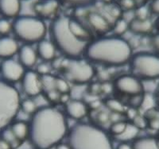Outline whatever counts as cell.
I'll return each mask as SVG.
<instances>
[{
    "label": "cell",
    "instance_id": "cell-1",
    "mask_svg": "<svg viewBox=\"0 0 159 149\" xmlns=\"http://www.w3.org/2000/svg\"><path fill=\"white\" fill-rule=\"evenodd\" d=\"M69 133L65 114L51 106L39 108L31 116L29 139L34 149H52Z\"/></svg>",
    "mask_w": 159,
    "mask_h": 149
},
{
    "label": "cell",
    "instance_id": "cell-2",
    "mask_svg": "<svg viewBox=\"0 0 159 149\" xmlns=\"http://www.w3.org/2000/svg\"><path fill=\"white\" fill-rule=\"evenodd\" d=\"M84 55L94 63L106 66H121L130 62L132 48L121 37H105L89 43Z\"/></svg>",
    "mask_w": 159,
    "mask_h": 149
},
{
    "label": "cell",
    "instance_id": "cell-3",
    "mask_svg": "<svg viewBox=\"0 0 159 149\" xmlns=\"http://www.w3.org/2000/svg\"><path fill=\"white\" fill-rule=\"evenodd\" d=\"M71 149H113L108 135L103 129L91 124L80 123L68 133Z\"/></svg>",
    "mask_w": 159,
    "mask_h": 149
},
{
    "label": "cell",
    "instance_id": "cell-4",
    "mask_svg": "<svg viewBox=\"0 0 159 149\" xmlns=\"http://www.w3.org/2000/svg\"><path fill=\"white\" fill-rule=\"evenodd\" d=\"M69 18L61 16L56 18L51 26L52 42L62 54L69 59L80 58L84 55L89 43L76 38L69 26Z\"/></svg>",
    "mask_w": 159,
    "mask_h": 149
},
{
    "label": "cell",
    "instance_id": "cell-5",
    "mask_svg": "<svg viewBox=\"0 0 159 149\" xmlns=\"http://www.w3.org/2000/svg\"><path fill=\"white\" fill-rule=\"evenodd\" d=\"M20 104L18 90L11 84L0 80V131L12 124L18 114Z\"/></svg>",
    "mask_w": 159,
    "mask_h": 149
},
{
    "label": "cell",
    "instance_id": "cell-6",
    "mask_svg": "<svg viewBox=\"0 0 159 149\" xmlns=\"http://www.w3.org/2000/svg\"><path fill=\"white\" fill-rule=\"evenodd\" d=\"M12 30L17 38L29 44L43 40L47 30L45 22L32 15L17 17L12 24Z\"/></svg>",
    "mask_w": 159,
    "mask_h": 149
},
{
    "label": "cell",
    "instance_id": "cell-7",
    "mask_svg": "<svg viewBox=\"0 0 159 149\" xmlns=\"http://www.w3.org/2000/svg\"><path fill=\"white\" fill-rule=\"evenodd\" d=\"M61 69L65 79L76 86H84L95 76V69L91 63L80 58H67V61L61 63Z\"/></svg>",
    "mask_w": 159,
    "mask_h": 149
},
{
    "label": "cell",
    "instance_id": "cell-8",
    "mask_svg": "<svg viewBox=\"0 0 159 149\" xmlns=\"http://www.w3.org/2000/svg\"><path fill=\"white\" fill-rule=\"evenodd\" d=\"M132 74L143 81L159 79V55L157 54L139 53L130 58Z\"/></svg>",
    "mask_w": 159,
    "mask_h": 149
},
{
    "label": "cell",
    "instance_id": "cell-9",
    "mask_svg": "<svg viewBox=\"0 0 159 149\" xmlns=\"http://www.w3.org/2000/svg\"><path fill=\"white\" fill-rule=\"evenodd\" d=\"M114 89L119 93L129 97L144 93L143 81L133 74H125L117 77L114 81Z\"/></svg>",
    "mask_w": 159,
    "mask_h": 149
},
{
    "label": "cell",
    "instance_id": "cell-10",
    "mask_svg": "<svg viewBox=\"0 0 159 149\" xmlns=\"http://www.w3.org/2000/svg\"><path fill=\"white\" fill-rule=\"evenodd\" d=\"M24 68L19 62L12 58L4 59L0 65V73L2 80L10 84L22 81L25 72Z\"/></svg>",
    "mask_w": 159,
    "mask_h": 149
},
{
    "label": "cell",
    "instance_id": "cell-11",
    "mask_svg": "<svg viewBox=\"0 0 159 149\" xmlns=\"http://www.w3.org/2000/svg\"><path fill=\"white\" fill-rule=\"evenodd\" d=\"M24 93L30 97H36L43 92L41 76L33 70L25 71L22 79Z\"/></svg>",
    "mask_w": 159,
    "mask_h": 149
},
{
    "label": "cell",
    "instance_id": "cell-12",
    "mask_svg": "<svg viewBox=\"0 0 159 149\" xmlns=\"http://www.w3.org/2000/svg\"><path fill=\"white\" fill-rule=\"evenodd\" d=\"M87 19L92 30L99 34H106L112 29L111 23L108 18L97 11H92L89 13Z\"/></svg>",
    "mask_w": 159,
    "mask_h": 149
},
{
    "label": "cell",
    "instance_id": "cell-13",
    "mask_svg": "<svg viewBox=\"0 0 159 149\" xmlns=\"http://www.w3.org/2000/svg\"><path fill=\"white\" fill-rule=\"evenodd\" d=\"M65 113L72 120H81L88 114L87 105L81 100H70L65 105Z\"/></svg>",
    "mask_w": 159,
    "mask_h": 149
},
{
    "label": "cell",
    "instance_id": "cell-14",
    "mask_svg": "<svg viewBox=\"0 0 159 149\" xmlns=\"http://www.w3.org/2000/svg\"><path fill=\"white\" fill-rule=\"evenodd\" d=\"M69 26L72 33L80 40L90 43L92 41V33L91 30L86 27V26L82 24L77 19L69 18Z\"/></svg>",
    "mask_w": 159,
    "mask_h": 149
},
{
    "label": "cell",
    "instance_id": "cell-15",
    "mask_svg": "<svg viewBox=\"0 0 159 149\" xmlns=\"http://www.w3.org/2000/svg\"><path fill=\"white\" fill-rule=\"evenodd\" d=\"M18 50L19 47L15 39L7 36L0 38V58H11Z\"/></svg>",
    "mask_w": 159,
    "mask_h": 149
},
{
    "label": "cell",
    "instance_id": "cell-16",
    "mask_svg": "<svg viewBox=\"0 0 159 149\" xmlns=\"http://www.w3.org/2000/svg\"><path fill=\"white\" fill-rule=\"evenodd\" d=\"M59 7L57 0H43L41 2L34 3V12L40 16L49 18L56 14Z\"/></svg>",
    "mask_w": 159,
    "mask_h": 149
},
{
    "label": "cell",
    "instance_id": "cell-17",
    "mask_svg": "<svg viewBox=\"0 0 159 149\" xmlns=\"http://www.w3.org/2000/svg\"><path fill=\"white\" fill-rule=\"evenodd\" d=\"M19 62L25 68H31L36 64L38 53L30 45H24L18 50Z\"/></svg>",
    "mask_w": 159,
    "mask_h": 149
},
{
    "label": "cell",
    "instance_id": "cell-18",
    "mask_svg": "<svg viewBox=\"0 0 159 149\" xmlns=\"http://www.w3.org/2000/svg\"><path fill=\"white\" fill-rule=\"evenodd\" d=\"M21 0H0V12L7 18H17L21 13Z\"/></svg>",
    "mask_w": 159,
    "mask_h": 149
},
{
    "label": "cell",
    "instance_id": "cell-19",
    "mask_svg": "<svg viewBox=\"0 0 159 149\" xmlns=\"http://www.w3.org/2000/svg\"><path fill=\"white\" fill-rule=\"evenodd\" d=\"M57 48L53 42L47 40H42L38 42L37 53L40 58L45 62H49L54 59L56 56Z\"/></svg>",
    "mask_w": 159,
    "mask_h": 149
},
{
    "label": "cell",
    "instance_id": "cell-20",
    "mask_svg": "<svg viewBox=\"0 0 159 149\" xmlns=\"http://www.w3.org/2000/svg\"><path fill=\"white\" fill-rule=\"evenodd\" d=\"M154 25L150 19L134 18L129 23V30L135 35H148L153 30Z\"/></svg>",
    "mask_w": 159,
    "mask_h": 149
},
{
    "label": "cell",
    "instance_id": "cell-21",
    "mask_svg": "<svg viewBox=\"0 0 159 149\" xmlns=\"http://www.w3.org/2000/svg\"><path fill=\"white\" fill-rule=\"evenodd\" d=\"M11 129L17 139L22 143H24V141L29 137V124L27 122L18 120L11 124Z\"/></svg>",
    "mask_w": 159,
    "mask_h": 149
},
{
    "label": "cell",
    "instance_id": "cell-22",
    "mask_svg": "<svg viewBox=\"0 0 159 149\" xmlns=\"http://www.w3.org/2000/svg\"><path fill=\"white\" fill-rule=\"evenodd\" d=\"M140 129L134 125L133 123H127V125L122 134L116 137V138L120 142H127L130 140H134L139 136Z\"/></svg>",
    "mask_w": 159,
    "mask_h": 149
},
{
    "label": "cell",
    "instance_id": "cell-23",
    "mask_svg": "<svg viewBox=\"0 0 159 149\" xmlns=\"http://www.w3.org/2000/svg\"><path fill=\"white\" fill-rule=\"evenodd\" d=\"M133 149H159L157 147V139L151 137L135 139L132 144Z\"/></svg>",
    "mask_w": 159,
    "mask_h": 149
},
{
    "label": "cell",
    "instance_id": "cell-24",
    "mask_svg": "<svg viewBox=\"0 0 159 149\" xmlns=\"http://www.w3.org/2000/svg\"><path fill=\"white\" fill-rule=\"evenodd\" d=\"M144 116L147 120V127L153 130H159V109H150L145 113Z\"/></svg>",
    "mask_w": 159,
    "mask_h": 149
},
{
    "label": "cell",
    "instance_id": "cell-25",
    "mask_svg": "<svg viewBox=\"0 0 159 149\" xmlns=\"http://www.w3.org/2000/svg\"><path fill=\"white\" fill-rule=\"evenodd\" d=\"M0 138L2 140H5L7 143H9L11 146H12L13 149H15L18 147V146L22 145L23 143H22L21 141L17 139V137H15L14 133L12 132V130L11 129V128H5L2 130H1V133H0Z\"/></svg>",
    "mask_w": 159,
    "mask_h": 149
},
{
    "label": "cell",
    "instance_id": "cell-26",
    "mask_svg": "<svg viewBox=\"0 0 159 149\" xmlns=\"http://www.w3.org/2000/svg\"><path fill=\"white\" fill-rule=\"evenodd\" d=\"M157 104V99H156L155 93H143V99L142 102L140 109L144 110V113L147 112L150 109L156 108Z\"/></svg>",
    "mask_w": 159,
    "mask_h": 149
},
{
    "label": "cell",
    "instance_id": "cell-27",
    "mask_svg": "<svg viewBox=\"0 0 159 149\" xmlns=\"http://www.w3.org/2000/svg\"><path fill=\"white\" fill-rule=\"evenodd\" d=\"M112 30L116 36L120 37L129 30V23L123 18H119L115 21L114 24L112 26Z\"/></svg>",
    "mask_w": 159,
    "mask_h": 149
},
{
    "label": "cell",
    "instance_id": "cell-28",
    "mask_svg": "<svg viewBox=\"0 0 159 149\" xmlns=\"http://www.w3.org/2000/svg\"><path fill=\"white\" fill-rule=\"evenodd\" d=\"M105 105L107 106L108 109H110L112 113H122L126 112V109L123 103L119 100L116 98H110L107 99L105 102Z\"/></svg>",
    "mask_w": 159,
    "mask_h": 149
},
{
    "label": "cell",
    "instance_id": "cell-29",
    "mask_svg": "<svg viewBox=\"0 0 159 149\" xmlns=\"http://www.w3.org/2000/svg\"><path fill=\"white\" fill-rule=\"evenodd\" d=\"M56 78L57 77L52 76L49 73L41 76L42 89H43L44 93L56 89Z\"/></svg>",
    "mask_w": 159,
    "mask_h": 149
},
{
    "label": "cell",
    "instance_id": "cell-30",
    "mask_svg": "<svg viewBox=\"0 0 159 149\" xmlns=\"http://www.w3.org/2000/svg\"><path fill=\"white\" fill-rule=\"evenodd\" d=\"M20 109H22V112L25 114L31 115L32 116L38 110V107L35 100H32V99H25V100L21 101Z\"/></svg>",
    "mask_w": 159,
    "mask_h": 149
},
{
    "label": "cell",
    "instance_id": "cell-31",
    "mask_svg": "<svg viewBox=\"0 0 159 149\" xmlns=\"http://www.w3.org/2000/svg\"><path fill=\"white\" fill-rule=\"evenodd\" d=\"M127 125V122L119 120V121L113 122L110 126V133H111L115 137H118L123 133Z\"/></svg>",
    "mask_w": 159,
    "mask_h": 149
},
{
    "label": "cell",
    "instance_id": "cell-32",
    "mask_svg": "<svg viewBox=\"0 0 159 149\" xmlns=\"http://www.w3.org/2000/svg\"><path fill=\"white\" fill-rule=\"evenodd\" d=\"M56 89L61 94H62V93H70L71 91L69 81L66 79L60 78V77L56 78Z\"/></svg>",
    "mask_w": 159,
    "mask_h": 149
},
{
    "label": "cell",
    "instance_id": "cell-33",
    "mask_svg": "<svg viewBox=\"0 0 159 149\" xmlns=\"http://www.w3.org/2000/svg\"><path fill=\"white\" fill-rule=\"evenodd\" d=\"M61 1L65 3L76 6L80 8H83L94 3L96 0H61Z\"/></svg>",
    "mask_w": 159,
    "mask_h": 149
},
{
    "label": "cell",
    "instance_id": "cell-34",
    "mask_svg": "<svg viewBox=\"0 0 159 149\" xmlns=\"http://www.w3.org/2000/svg\"><path fill=\"white\" fill-rule=\"evenodd\" d=\"M143 93H142V94L134 95V96H131L129 97V105H130V107L134 108V109H140L142 102H143Z\"/></svg>",
    "mask_w": 159,
    "mask_h": 149
},
{
    "label": "cell",
    "instance_id": "cell-35",
    "mask_svg": "<svg viewBox=\"0 0 159 149\" xmlns=\"http://www.w3.org/2000/svg\"><path fill=\"white\" fill-rule=\"evenodd\" d=\"M134 11H135L136 18H139V19H148L149 15L151 12L150 7H147L145 6L139 7Z\"/></svg>",
    "mask_w": 159,
    "mask_h": 149
},
{
    "label": "cell",
    "instance_id": "cell-36",
    "mask_svg": "<svg viewBox=\"0 0 159 149\" xmlns=\"http://www.w3.org/2000/svg\"><path fill=\"white\" fill-rule=\"evenodd\" d=\"M12 30V24L7 18H0V35H7Z\"/></svg>",
    "mask_w": 159,
    "mask_h": 149
},
{
    "label": "cell",
    "instance_id": "cell-37",
    "mask_svg": "<svg viewBox=\"0 0 159 149\" xmlns=\"http://www.w3.org/2000/svg\"><path fill=\"white\" fill-rule=\"evenodd\" d=\"M133 124L137 126L140 130L142 128H145L147 127V120L144 116H140L138 114L135 118L134 119Z\"/></svg>",
    "mask_w": 159,
    "mask_h": 149
},
{
    "label": "cell",
    "instance_id": "cell-38",
    "mask_svg": "<svg viewBox=\"0 0 159 149\" xmlns=\"http://www.w3.org/2000/svg\"><path fill=\"white\" fill-rule=\"evenodd\" d=\"M45 96H46V98H47V100L49 101L57 102L59 101L61 93L57 89H53V90H51V91L45 93Z\"/></svg>",
    "mask_w": 159,
    "mask_h": 149
},
{
    "label": "cell",
    "instance_id": "cell-39",
    "mask_svg": "<svg viewBox=\"0 0 159 149\" xmlns=\"http://www.w3.org/2000/svg\"><path fill=\"white\" fill-rule=\"evenodd\" d=\"M122 18H123L125 21H127L128 23L131 22L136 18L135 16V11L134 10H128V11H125L123 14H122Z\"/></svg>",
    "mask_w": 159,
    "mask_h": 149
},
{
    "label": "cell",
    "instance_id": "cell-40",
    "mask_svg": "<svg viewBox=\"0 0 159 149\" xmlns=\"http://www.w3.org/2000/svg\"><path fill=\"white\" fill-rule=\"evenodd\" d=\"M96 120L100 124H106L110 120V115L105 112H99L96 116Z\"/></svg>",
    "mask_w": 159,
    "mask_h": 149
},
{
    "label": "cell",
    "instance_id": "cell-41",
    "mask_svg": "<svg viewBox=\"0 0 159 149\" xmlns=\"http://www.w3.org/2000/svg\"><path fill=\"white\" fill-rule=\"evenodd\" d=\"M121 5L125 11H128V10H134L135 7V2L134 0H122Z\"/></svg>",
    "mask_w": 159,
    "mask_h": 149
},
{
    "label": "cell",
    "instance_id": "cell-42",
    "mask_svg": "<svg viewBox=\"0 0 159 149\" xmlns=\"http://www.w3.org/2000/svg\"><path fill=\"white\" fill-rule=\"evenodd\" d=\"M37 73H38L40 76L49 74V66H48L47 64H45V63L40 64L39 66H38V71H37Z\"/></svg>",
    "mask_w": 159,
    "mask_h": 149
},
{
    "label": "cell",
    "instance_id": "cell-43",
    "mask_svg": "<svg viewBox=\"0 0 159 149\" xmlns=\"http://www.w3.org/2000/svg\"><path fill=\"white\" fill-rule=\"evenodd\" d=\"M151 45L156 51V54L159 55V34L154 35L151 38Z\"/></svg>",
    "mask_w": 159,
    "mask_h": 149
},
{
    "label": "cell",
    "instance_id": "cell-44",
    "mask_svg": "<svg viewBox=\"0 0 159 149\" xmlns=\"http://www.w3.org/2000/svg\"><path fill=\"white\" fill-rule=\"evenodd\" d=\"M150 9L152 13L159 15V0H152Z\"/></svg>",
    "mask_w": 159,
    "mask_h": 149
},
{
    "label": "cell",
    "instance_id": "cell-45",
    "mask_svg": "<svg viewBox=\"0 0 159 149\" xmlns=\"http://www.w3.org/2000/svg\"><path fill=\"white\" fill-rule=\"evenodd\" d=\"M137 110H138V109L130 107V109H129L127 111V116H128L130 119H131V120H134V119L136 117V116L138 115Z\"/></svg>",
    "mask_w": 159,
    "mask_h": 149
},
{
    "label": "cell",
    "instance_id": "cell-46",
    "mask_svg": "<svg viewBox=\"0 0 159 149\" xmlns=\"http://www.w3.org/2000/svg\"><path fill=\"white\" fill-rule=\"evenodd\" d=\"M70 99L71 96L69 93H62V94H61V96H60L59 101L66 105V104L70 100Z\"/></svg>",
    "mask_w": 159,
    "mask_h": 149
},
{
    "label": "cell",
    "instance_id": "cell-47",
    "mask_svg": "<svg viewBox=\"0 0 159 149\" xmlns=\"http://www.w3.org/2000/svg\"><path fill=\"white\" fill-rule=\"evenodd\" d=\"M0 149H13V147L9 143L0 138Z\"/></svg>",
    "mask_w": 159,
    "mask_h": 149
},
{
    "label": "cell",
    "instance_id": "cell-48",
    "mask_svg": "<svg viewBox=\"0 0 159 149\" xmlns=\"http://www.w3.org/2000/svg\"><path fill=\"white\" fill-rule=\"evenodd\" d=\"M116 149H133L132 145H130L127 142H121L120 144L118 145Z\"/></svg>",
    "mask_w": 159,
    "mask_h": 149
},
{
    "label": "cell",
    "instance_id": "cell-49",
    "mask_svg": "<svg viewBox=\"0 0 159 149\" xmlns=\"http://www.w3.org/2000/svg\"><path fill=\"white\" fill-rule=\"evenodd\" d=\"M55 149H71L69 144H63V143H59L57 145H56Z\"/></svg>",
    "mask_w": 159,
    "mask_h": 149
},
{
    "label": "cell",
    "instance_id": "cell-50",
    "mask_svg": "<svg viewBox=\"0 0 159 149\" xmlns=\"http://www.w3.org/2000/svg\"><path fill=\"white\" fill-rule=\"evenodd\" d=\"M155 96H156V99H157V105L159 106V86H158V88H157V91H156V93H155Z\"/></svg>",
    "mask_w": 159,
    "mask_h": 149
},
{
    "label": "cell",
    "instance_id": "cell-51",
    "mask_svg": "<svg viewBox=\"0 0 159 149\" xmlns=\"http://www.w3.org/2000/svg\"><path fill=\"white\" fill-rule=\"evenodd\" d=\"M157 147L159 148V139H157Z\"/></svg>",
    "mask_w": 159,
    "mask_h": 149
},
{
    "label": "cell",
    "instance_id": "cell-52",
    "mask_svg": "<svg viewBox=\"0 0 159 149\" xmlns=\"http://www.w3.org/2000/svg\"><path fill=\"white\" fill-rule=\"evenodd\" d=\"M157 27H158V29H159V18H158V20H157Z\"/></svg>",
    "mask_w": 159,
    "mask_h": 149
},
{
    "label": "cell",
    "instance_id": "cell-53",
    "mask_svg": "<svg viewBox=\"0 0 159 149\" xmlns=\"http://www.w3.org/2000/svg\"><path fill=\"white\" fill-rule=\"evenodd\" d=\"M34 1H37V0H34Z\"/></svg>",
    "mask_w": 159,
    "mask_h": 149
}]
</instances>
